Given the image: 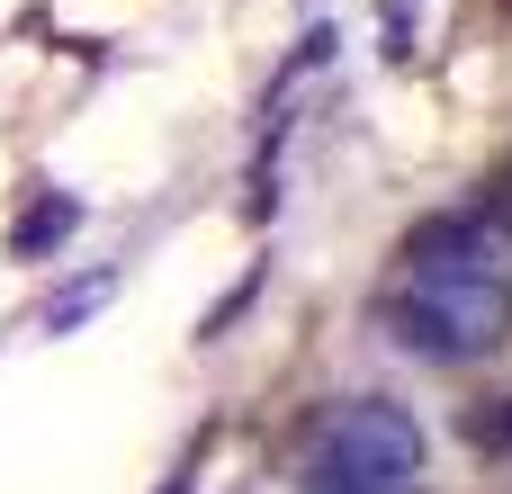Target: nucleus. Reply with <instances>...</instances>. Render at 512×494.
<instances>
[{"mask_svg":"<svg viewBox=\"0 0 512 494\" xmlns=\"http://www.w3.org/2000/svg\"><path fill=\"white\" fill-rule=\"evenodd\" d=\"M387 324L405 351L468 369L495 360L512 342V279L495 270V252H450V261H405V279L387 288Z\"/></svg>","mask_w":512,"mask_h":494,"instance_id":"obj_1","label":"nucleus"},{"mask_svg":"<svg viewBox=\"0 0 512 494\" xmlns=\"http://www.w3.org/2000/svg\"><path fill=\"white\" fill-rule=\"evenodd\" d=\"M315 459H351L378 477H423V423L387 396H351L315 423Z\"/></svg>","mask_w":512,"mask_h":494,"instance_id":"obj_2","label":"nucleus"},{"mask_svg":"<svg viewBox=\"0 0 512 494\" xmlns=\"http://www.w3.org/2000/svg\"><path fill=\"white\" fill-rule=\"evenodd\" d=\"M306 494H423V477H378V468L315 459V450H306Z\"/></svg>","mask_w":512,"mask_h":494,"instance_id":"obj_3","label":"nucleus"}]
</instances>
